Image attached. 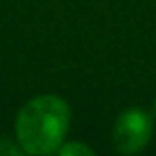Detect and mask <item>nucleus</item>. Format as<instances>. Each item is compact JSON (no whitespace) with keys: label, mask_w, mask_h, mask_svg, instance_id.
I'll return each instance as SVG.
<instances>
[{"label":"nucleus","mask_w":156,"mask_h":156,"mask_svg":"<svg viewBox=\"0 0 156 156\" xmlns=\"http://www.w3.org/2000/svg\"><path fill=\"white\" fill-rule=\"evenodd\" d=\"M58 156H94V147H90L83 141H75V139H66L60 150Z\"/></svg>","instance_id":"7ed1b4c3"},{"label":"nucleus","mask_w":156,"mask_h":156,"mask_svg":"<svg viewBox=\"0 0 156 156\" xmlns=\"http://www.w3.org/2000/svg\"><path fill=\"white\" fill-rule=\"evenodd\" d=\"M152 115H154V120H156V98H154V103H152Z\"/></svg>","instance_id":"20e7f679"},{"label":"nucleus","mask_w":156,"mask_h":156,"mask_svg":"<svg viewBox=\"0 0 156 156\" xmlns=\"http://www.w3.org/2000/svg\"><path fill=\"white\" fill-rule=\"evenodd\" d=\"M71 128V107L60 94H37L15 115V141L24 154H58Z\"/></svg>","instance_id":"f257e3e1"},{"label":"nucleus","mask_w":156,"mask_h":156,"mask_svg":"<svg viewBox=\"0 0 156 156\" xmlns=\"http://www.w3.org/2000/svg\"><path fill=\"white\" fill-rule=\"evenodd\" d=\"M154 135V115L141 107H126L118 113L111 126V145L122 156L143 152Z\"/></svg>","instance_id":"f03ea898"}]
</instances>
